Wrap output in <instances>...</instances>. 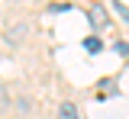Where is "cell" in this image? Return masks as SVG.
I'll use <instances>...</instances> for the list:
<instances>
[{"instance_id":"cell-1","label":"cell","mask_w":129,"mask_h":119,"mask_svg":"<svg viewBox=\"0 0 129 119\" xmlns=\"http://www.w3.org/2000/svg\"><path fill=\"white\" fill-rule=\"evenodd\" d=\"M87 16H90V26L94 29H103L110 19H107V10L100 7V3H90V10H87Z\"/></svg>"},{"instance_id":"cell-2","label":"cell","mask_w":129,"mask_h":119,"mask_svg":"<svg viewBox=\"0 0 129 119\" xmlns=\"http://www.w3.org/2000/svg\"><path fill=\"white\" fill-rule=\"evenodd\" d=\"M58 119H81V116H78V106H74V103H61Z\"/></svg>"},{"instance_id":"cell-3","label":"cell","mask_w":129,"mask_h":119,"mask_svg":"<svg viewBox=\"0 0 129 119\" xmlns=\"http://www.w3.org/2000/svg\"><path fill=\"white\" fill-rule=\"evenodd\" d=\"M84 48H87V51H100L103 45H100V39H97V35H87V39H84Z\"/></svg>"},{"instance_id":"cell-4","label":"cell","mask_w":129,"mask_h":119,"mask_svg":"<svg viewBox=\"0 0 129 119\" xmlns=\"http://www.w3.org/2000/svg\"><path fill=\"white\" fill-rule=\"evenodd\" d=\"M23 35H26V26H16V29H10V32H7V39H10V42H19Z\"/></svg>"},{"instance_id":"cell-5","label":"cell","mask_w":129,"mask_h":119,"mask_svg":"<svg viewBox=\"0 0 129 119\" xmlns=\"http://www.w3.org/2000/svg\"><path fill=\"white\" fill-rule=\"evenodd\" d=\"M3 109H7V87L0 84V113H3Z\"/></svg>"},{"instance_id":"cell-6","label":"cell","mask_w":129,"mask_h":119,"mask_svg":"<svg viewBox=\"0 0 129 119\" xmlns=\"http://www.w3.org/2000/svg\"><path fill=\"white\" fill-rule=\"evenodd\" d=\"M116 13H119V16H123V19H126V23H129V10H126V7H123V3H116Z\"/></svg>"},{"instance_id":"cell-7","label":"cell","mask_w":129,"mask_h":119,"mask_svg":"<svg viewBox=\"0 0 129 119\" xmlns=\"http://www.w3.org/2000/svg\"><path fill=\"white\" fill-rule=\"evenodd\" d=\"M116 48H119V55H129V42H116Z\"/></svg>"}]
</instances>
